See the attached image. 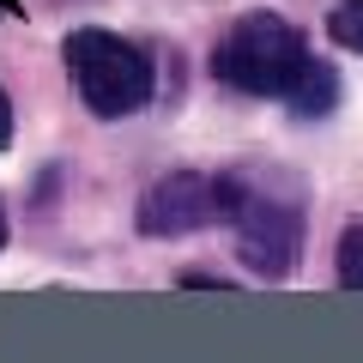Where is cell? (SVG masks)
<instances>
[{"mask_svg":"<svg viewBox=\"0 0 363 363\" xmlns=\"http://www.w3.org/2000/svg\"><path fill=\"white\" fill-rule=\"evenodd\" d=\"M309 61L315 55L297 25H285L279 13H242L224 30L212 73H218V85L242 91V97H291L297 79L309 73Z\"/></svg>","mask_w":363,"mask_h":363,"instance_id":"3957f363","label":"cell"},{"mask_svg":"<svg viewBox=\"0 0 363 363\" xmlns=\"http://www.w3.org/2000/svg\"><path fill=\"white\" fill-rule=\"evenodd\" d=\"M218 176H200V169H176V176L152 182L140 200V230L145 236H188V230H206L218 224Z\"/></svg>","mask_w":363,"mask_h":363,"instance_id":"277c9868","label":"cell"},{"mask_svg":"<svg viewBox=\"0 0 363 363\" xmlns=\"http://www.w3.org/2000/svg\"><path fill=\"white\" fill-rule=\"evenodd\" d=\"M61 55H67L79 104H85L91 116L121 121V116H140V109L152 104L157 67H152V55H145L140 43L116 37V30H104V25H85V30H73V37L61 43Z\"/></svg>","mask_w":363,"mask_h":363,"instance_id":"7a4b0ae2","label":"cell"},{"mask_svg":"<svg viewBox=\"0 0 363 363\" xmlns=\"http://www.w3.org/2000/svg\"><path fill=\"white\" fill-rule=\"evenodd\" d=\"M339 285L363 291V224H345V236H339Z\"/></svg>","mask_w":363,"mask_h":363,"instance_id":"8992f818","label":"cell"},{"mask_svg":"<svg viewBox=\"0 0 363 363\" xmlns=\"http://www.w3.org/2000/svg\"><path fill=\"white\" fill-rule=\"evenodd\" d=\"M327 37H333L339 49L363 55V0H339L333 13H327Z\"/></svg>","mask_w":363,"mask_h":363,"instance_id":"5b68a950","label":"cell"},{"mask_svg":"<svg viewBox=\"0 0 363 363\" xmlns=\"http://www.w3.org/2000/svg\"><path fill=\"white\" fill-rule=\"evenodd\" d=\"M13 145V104H6V91H0V152Z\"/></svg>","mask_w":363,"mask_h":363,"instance_id":"52a82bcc","label":"cell"},{"mask_svg":"<svg viewBox=\"0 0 363 363\" xmlns=\"http://www.w3.org/2000/svg\"><path fill=\"white\" fill-rule=\"evenodd\" d=\"M0 242H6V218H0Z\"/></svg>","mask_w":363,"mask_h":363,"instance_id":"9c48e42d","label":"cell"},{"mask_svg":"<svg viewBox=\"0 0 363 363\" xmlns=\"http://www.w3.org/2000/svg\"><path fill=\"white\" fill-rule=\"evenodd\" d=\"M0 13H13V0H0Z\"/></svg>","mask_w":363,"mask_h":363,"instance_id":"ba28073f","label":"cell"},{"mask_svg":"<svg viewBox=\"0 0 363 363\" xmlns=\"http://www.w3.org/2000/svg\"><path fill=\"white\" fill-rule=\"evenodd\" d=\"M218 206L236 224V255L260 279H291L303 255V194L279 169H224Z\"/></svg>","mask_w":363,"mask_h":363,"instance_id":"6da1fadb","label":"cell"}]
</instances>
